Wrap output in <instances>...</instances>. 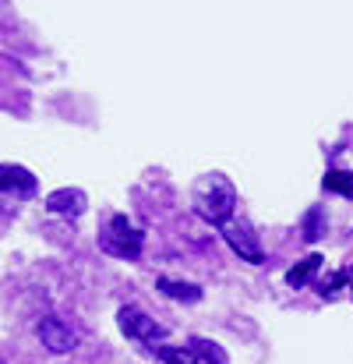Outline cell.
Instances as JSON below:
<instances>
[{"label":"cell","instance_id":"cell-16","mask_svg":"<svg viewBox=\"0 0 353 364\" xmlns=\"http://www.w3.org/2000/svg\"><path fill=\"white\" fill-rule=\"evenodd\" d=\"M0 364H4V361H0Z\"/></svg>","mask_w":353,"mask_h":364},{"label":"cell","instance_id":"cell-3","mask_svg":"<svg viewBox=\"0 0 353 364\" xmlns=\"http://www.w3.org/2000/svg\"><path fill=\"white\" fill-rule=\"evenodd\" d=\"M223 237H227V244L240 255V262H251V265H261V262H265V251H261V244H258V234L251 230L247 220H237V216L227 220V223H223Z\"/></svg>","mask_w":353,"mask_h":364},{"label":"cell","instance_id":"cell-1","mask_svg":"<svg viewBox=\"0 0 353 364\" xmlns=\"http://www.w3.org/2000/svg\"><path fill=\"white\" fill-rule=\"evenodd\" d=\"M234 209H237V188L223 173H209V177H202L195 184V213L205 223L223 227L227 220H234Z\"/></svg>","mask_w":353,"mask_h":364},{"label":"cell","instance_id":"cell-4","mask_svg":"<svg viewBox=\"0 0 353 364\" xmlns=\"http://www.w3.org/2000/svg\"><path fill=\"white\" fill-rule=\"evenodd\" d=\"M117 322H120V333H124V336L141 340V343H156V340L166 336V329H163L156 318H148L141 308H120Z\"/></svg>","mask_w":353,"mask_h":364},{"label":"cell","instance_id":"cell-14","mask_svg":"<svg viewBox=\"0 0 353 364\" xmlns=\"http://www.w3.org/2000/svg\"><path fill=\"white\" fill-rule=\"evenodd\" d=\"M347 279H350V272H343V269H340V272H329V276H322V279H318V294H322V297H332Z\"/></svg>","mask_w":353,"mask_h":364},{"label":"cell","instance_id":"cell-12","mask_svg":"<svg viewBox=\"0 0 353 364\" xmlns=\"http://www.w3.org/2000/svg\"><path fill=\"white\" fill-rule=\"evenodd\" d=\"M322 184H325V191H336L343 198H353V173H347V170H329L322 177Z\"/></svg>","mask_w":353,"mask_h":364},{"label":"cell","instance_id":"cell-11","mask_svg":"<svg viewBox=\"0 0 353 364\" xmlns=\"http://www.w3.org/2000/svg\"><path fill=\"white\" fill-rule=\"evenodd\" d=\"M191 350H195L198 361H205V364H230L227 350L219 343H212V340H191Z\"/></svg>","mask_w":353,"mask_h":364},{"label":"cell","instance_id":"cell-2","mask_svg":"<svg viewBox=\"0 0 353 364\" xmlns=\"http://www.w3.org/2000/svg\"><path fill=\"white\" fill-rule=\"evenodd\" d=\"M141 244H145V234L134 230L124 216H114L110 220V230L99 237V247L107 255H117V258H138L141 255Z\"/></svg>","mask_w":353,"mask_h":364},{"label":"cell","instance_id":"cell-10","mask_svg":"<svg viewBox=\"0 0 353 364\" xmlns=\"http://www.w3.org/2000/svg\"><path fill=\"white\" fill-rule=\"evenodd\" d=\"M322 234H325V213H322V209L315 205V209H308V213H304V223H300V237H304L308 244H315L318 237H322Z\"/></svg>","mask_w":353,"mask_h":364},{"label":"cell","instance_id":"cell-7","mask_svg":"<svg viewBox=\"0 0 353 364\" xmlns=\"http://www.w3.org/2000/svg\"><path fill=\"white\" fill-rule=\"evenodd\" d=\"M0 191H11V195H32V191H36V177H32L25 166L0 163Z\"/></svg>","mask_w":353,"mask_h":364},{"label":"cell","instance_id":"cell-8","mask_svg":"<svg viewBox=\"0 0 353 364\" xmlns=\"http://www.w3.org/2000/svg\"><path fill=\"white\" fill-rule=\"evenodd\" d=\"M318 269H322V255H308L304 262H297V265L286 272V283H290L293 290H300V287H308V283L315 279Z\"/></svg>","mask_w":353,"mask_h":364},{"label":"cell","instance_id":"cell-5","mask_svg":"<svg viewBox=\"0 0 353 364\" xmlns=\"http://www.w3.org/2000/svg\"><path fill=\"white\" fill-rule=\"evenodd\" d=\"M39 340H43V347H46L50 354H67V350H75V333H71V326H67L64 318H57V315H46V318L39 322Z\"/></svg>","mask_w":353,"mask_h":364},{"label":"cell","instance_id":"cell-13","mask_svg":"<svg viewBox=\"0 0 353 364\" xmlns=\"http://www.w3.org/2000/svg\"><path fill=\"white\" fill-rule=\"evenodd\" d=\"M156 358L163 364H198L191 347H156Z\"/></svg>","mask_w":353,"mask_h":364},{"label":"cell","instance_id":"cell-6","mask_svg":"<svg viewBox=\"0 0 353 364\" xmlns=\"http://www.w3.org/2000/svg\"><path fill=\"white\" fill-rule=\"evenodd\" d=\"M85 205H89V198H85V191H78V188H60V191L46 195V209H50V213L82 216V213H85Z\"/></svg>","mask_w":353,"mask_h":364},{"label":"cell","instance_id":"cell-15","mask_svg":"<svg viewBox=\"0 0 353 364\" xmlns=\"http://www.w3.org/2000/svg\"><path fill=\"white\" fill-rule=\"evenodd\" d=\"M350 294H353V269H350Z\"/></svg>","mask_w":353,"mask_h":364},{"label":"cell","instance_id":"cell-9","mask_svg":"<svg viewBox=\"0 0 353 364\" xmlns=\"http://www.w3.org/2000/svg\"><path fill=\"white\" fill-rule=\"evenodd\" d=\"M156 287H159L166 297H173V301H188V304L202 301V287H195V283H180V279H159Z\"/></svg>","mask_w":353,"mask_h":364}]
</instances>
